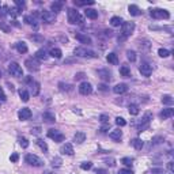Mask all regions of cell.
Returning a JSON list of instances; mask_svg holds the SVG:
<instances>
[{
	"label": "cell",
	"instance_id": "cell-1",
	"mask_svg": "<svg viewBox=\"0 0 174 174\" xmlns=\"http://www.w3.org/2000/svg\"><path fill=\"white\" fill-rule=\"evenodd\" d=\"M68 22H70L71 24H82L83 22H84V19H83V16L79 14V11H76V10H73V8H70L68 10Z\"/></svg>",
	"mask_w": 174,
	"mask_h": 174
},
{
	"label": "cell",
	"instance_id": "cell-2",
	"mask_svg": "<svg viewBox=\"0 0 174 174\" xmlns=\"http://www.w3.org/2000/svg\"><path fill=\"white\" fill-rule=\"evenodd\" d=\"M73 53L76 56H79V57H97V53L94 52V50H91V49H87L84 48V46H79V48H75V50H73Z\"/></svg>",
	"mask_w": 174,
	"mask_h": 174
},
{
	"label": "cell",
	"instance_id": "cell-3",
	"mask_svg": "<svg viewBox=\"0 0 174 174\" xmlns=\"http://www.w3.org/2000/svg\"><path fill=\"white\" fill-rule=\"evenodd\" d=\"M24 161L29 163L30 166H34V167H41V166L44 165L42 159L38 158L37 155H34V154H27L26 155V158H24Z\"/></svg>",
	"mask_w": 174,
	"mask_h": 174
},
{
	"label": "cell",
	"instance_id": "cell-4",
	"mask_svg": "<svg viewBox=\"0 0 174 174\" xmlns=\"http://www.w3.org/2000/svg\"><path fill=\"white\" fill-rule=\"evenodd\" d=\"M8 72L15 78L23 76V70H22V67L18 64V63H11V64L8 65Z\"/></svg>",
	"mask_w": 174,
	"mask_h": 174
},
{
	"label": "cell",
	"instance_id": "cell-5",
	"mask_svg": "<svg viewBox=\"0 0 174 174\" xmlns=\"http://www.w3.org/2000/svg\"><path fill=\"white\" fill-rule=\"evenodd\" d=\"M151 16L155 19H169L170 14H169V11H166L163 8H155V10H151Z\"/></svg>",
	"mask_w": 174,
	"mask_h": 174
},
{
	"label": "cell",
	"instance_id": "cell-6",
	"mask_svg": "<svg viewBox=\"0 0 174 174\" xmlns=\"http://www.w3.org/2000/svg\"><path fill=\"white\" fill-rule=\"evenodd\" d=\"M135 30V23L133 22H124L121 26V34L122 37L125 38V37H129Z\"/></svg>",
	"mask_w": 174,
	"mask_h": 174
},
{
	"label": "cell",
	"instance_id": "cell-7",
	"mask_svg": "<svg viewBox=\"0 0 174 174\" xmlns=\"http://www.w3.org/2000/svg\"><path fill=\"white\" fill-rule=\"evenodd\" d=\"M48 138H50L52 140H55L56 143H61V141H64L65 136L61 133L60 131H57V129H49L48 131Z\"/></svg>",
	"mask_w": 174,
	"mask_h": 174
},
{
	"label": "cell",
	"instance_id": "cell-8",
	"mask_svg": "<svg viewBox=\"0 0 174 174\" xmlns=\"http://www.w3.org/2000/svg\"><path fill=\"white\" fill-rule=\"evenodd\" d=\"M40 18L42 19L44 22H46V23H53V22L56 21V14H53L52 11L44 10V11L40 12Z\"/></svg>",
	"mask_w": 174,
	"mask_h": 174
},
{
	"label": "cell",
	"instance_id": "cell-9",
	"mask_svg": "<svg viewBox=\"0 0 174 174\" xmlns=\"http://www.w3.org/2000/svg\"><path fill=\"white\" fill-rule=\"evenodd\" d=\"M153 118V116H151V113H146V116L143 117V120H141V124L138 127V131L139 132H143L146 131L148 127H150V120Z\"/></svg>",
	"mask_w": 174,
	"mask_h": 174
},
{
	"label": "cell",
	"instance_id": "cell-10",
	"mask_svg": "<svg viewBox=\"0 0 174 174\" xmlns=\"http://www.w3.org/2000/svg\"><path fill=\"white\" fill-rule=\"evenodd\" d=\"M79 93L82 95H89V94H91V93H93V86L90 84L89 82L80 83V86H79Z\"/></svg>",
	"mask_w": 174,
	"mask_h": 174
},
{
	"label": "cell",
	"instance_id": "cell-11",
	"mask_svg": "<svg viewBox=\"0 0 174 174\" xmlns=\"http://www.w3.org/2000/svg\"><path fill=\"white\" fill-rule=\"evenodd\" d=\"M24 65L27 67V70L30 71H38L40 70V63L36 60V58H27V60L24 61Z\"/></svg>",
	"mask_w": 174,
	"mask_h": 174
},
{
	"label": "cell",
	"instance_id": "cell-12",
	"mask_svg": "<svg viewBox=\"0 0 174 174\" xmlns=\"http://www.w3.org/2000/svg\"><path fill=\"white\" fill-rule=\"evenodd\" d=\"M139 71H140V73L143 75V76H150L151 73H153V67H151L148 63H141L140 67H139Z\"/></svg>",
	"mask_w": 174,
	"mask_h": 174
},
{
	"label": "cell",
	"instance_id": "cell-13",
	"mask_svg": "<svg viewBox=\"0 0 174 174\" xmlns=\"http://www.w3.org/2000/svg\"><path fill=\"white\" fill-rule=\"evenodd\" d=\"M18 117L22 121H26V120H29L31 117V110L29 107H23V109H21L18 112Z\"/></svg>",
	"mask_w": 174,
	"mask_h": 174
},
{
	"label": "cell",
	"instance_id": "cell-14",
	"mask_svg": "<svg viewBox=\"0 0 174 174\" xmlns=\"http://www.w3.org/2000/svg\"><path fill=\"white\" fill-rule=\"evenodd\" d=\"M37 18H38V16H36V14L33 12V15H26V16H24V22H26L27 24H30V26H33V27L37 30V29H38V24H37Z\"/></svg>",
	"mask_w": 174,
	"mask_h": 174
},
{
	"label": "cell",
	"instance_id": "cell-15",
	"mask_svg": "<svg viewBox=\"0 0 174 174\" xmlns=\"http://www.w3.org/2000/svg\"><path fill=\"white\" fill-rule=\"evenodd\" d=\"M75 38H76L78 41H80L82 44H87V45H91V38L90 37H87L86 34H82V33H76L75 34Z\"/></svg>",
	"mask_w": 174,
	"mask_h": 174
},
{
	"label": "cell",
	"instance_id": "cell-16",
	"mask_svg": "<svg viewBox=\"0 0 174 174\" xmlns=\"http://www.w3.org/2000/svg\"><path fill=\"white\" fill-rule=\"evenodd\" d=\"M60 153L64 155H73V147L71 143H65L64 146L60 148Z\"/></svg>",
	"mask_w": 174,
	"mask_h": 174
},
{
	"label": "cell",
	"instance_id": "cell-17",
	"mask_svg": "<svg viewBox=\"0 0 174 174\" xmlns=\"http://www.w3.org/2000/svg\"><path fill=\"white\" fill-rule=\"evenodd\" d=\"M127 90H128V86L125 83H118L113 87V91L116 94H124V93H127Z\"/></svg>",
	"mask_w": 174,
	"mask_h": 174
},
{
	"label": "cell",
	"instance_id": "cell-18",
	"mask_svg": "<svg viewBox=\"0 0 174 174\" xmlns=\"http://www.w3.org/2000/svg\"><path fill=\"white\" fill-rule=\"evenodd\" d=\"M63 6H64L63 1H53V3L50 4V11H52L53 14H57V12H60L61 10H63Z\"/></svg>",
	"mask_w": 174,
	"mask_h": 174
},
{
	"label": "cell",
	"instance_id": "cell-19",
	"mask_svg": "<svg viewBox=\"0 0 174 174\" xmlns=\"http://www.w3.org/2000/svg\"><path fill=\"white\" fill-rule=\"evenodd\" d=\"M174 114V109H171V107H166V109H163L162 112H161V118L166 120V118H170V117H173Z\"/></svg>",
	"mask_w": 174,
	"mask_h": 174
},
{
	"label": "cell",
	"instance_id": "cell-20",
	"mask_svg": "<svg viewBox=\"0 0 174 174\" xmlns=\"http://www.w3.org/2000/svg\"><path fill=\"white\" fill-rule=\"evenodd\" d=\"M34 58L37 60H41V61H45L48 58V53H46L45 49H40V50H37L36 55H34Z\"/></svg>",
	"mask_w": 174,
	"mask_h": 174
},
{
	"label": "cell",
	"instance_id": "cell-21",
	"mask_svg": "<svg viewBox=\"0 0 174 174\" xmlns=\"http://www.w3.org/2000/svg\"><path fill=\"white\" fill-rule=\"evenodd\" d=\"M84 140H86V133L84 132H76L75 136H73V141L78 143V144H82Z\"/></svg>",
	"mask_w": 174,
	"mask_h": 174
},
{
	"label": "cell",
	"instance_id": "cell-22",
	"mask_svg": "<svg viewBox=\"0 0 174 174\" xmlns=\"http://www.w3.org/2000/svg\"><path fill=\"white\" fill-rule=\"evenodd\" d=\"M84 15L90 19H97L98 18V11H95V10H93V8H86Z\"/></svg>",
	"mask_w": 174,
	"mask_h": 174
},
{
	"label": "cell",
	"instance_id": "cell-23",
	"mask_svg": "<svg viewBox=\"0 0 174 174\" xmlns=\"http://www.w3.org/2000/svg\"><path fill=\"white\" fill-rule=\"evenodd\" d=\"M30 89H31V94L33 95H38L40 94V83L38 82H31L30 83Z\"/></svg>",
	"mask_w": 174,
	"mask_h": 174
},
{
	"label": "cell",
	"instance_id": "cell-24",
	"mask_svg": "<svg viewBox=\"0 0 174 174\" xmlns=\"http://www.w3.org/2000/svg\"><path fill=\"white\" fill-rule=\"evenodd\" d=\"M128 11H129V14H131V15H133V16H138V15H140V14H141L140 8H139L138 6H135V4H131V6H129Z\"/></svg>",
	"mask_w": 174,
	"mask_h": 174
},
{
	"label": "cell",
	"instance_id": "cell-25",
	"mask_svg": "<svg viewBox=\"0 0 174 174\" xmlns=\"http://www.w3.org/2000/svg\"><path fill=\"white\" fill-rule=\"evenodd\" d=\"M109 136H110V139H113V140H120L122 136V132L120 131V129H113V131L109 133Z\"/></svg>",
	"mask_w": 174,
	"mask_h": 174
},
{
	"label": "cell",
	"instance_id": "cell-26",
	"mask_svg": "<svg viewBox=\"0 0 174 174\" xmlns=\"http://www.w3.org/2000/svg\"><path fill=\"white\" fill-rule=\"evenodd\" d=\"M120 75L124 78L131 76V70H129L128 65H121V67H120Z\"/></svg>",
	"mask_w": 174,
	"mask_h": 174
},
{
	"label": "cell",
	"instance_id": "cell-27",
	"mask_svg": "<svg viewBox=\"0 0 174 174\" xmlns=\"http://www.w3.org/2000/svg\"><path fill=\"white\" fill-rule=\"evenodd\" d=\"M106 60L109 61L110 64H113V65L118 64V57H117L116 53H109V55H107V57H106Z\"/></svg>",
	"mask_w": 174,
	"mask_h": 174
},
{
	"label": "cell",
	"instance_id": "cell-28",
	"mask_svg": "<svg viewBox=\"0 0 174 174\" xmlns=\"http://www.w3.org/2000/svg\"><path fill=\"white\" fill-rule=\"evenodd\" d=\"M98 75H99V78L104 80H107V82L110 80V72L107 70H99L98 71Z\"/></svg>",
	"mask_w": 174,
	"mask_h": 174
},
{
	"label": "cell",
	"instance_id": "cell-29",
	"mask_svg": "<svg viewBox=\"0 0 174 174\" xmlns=\"http://www.w3.org/2000/svg\"><path fill=\"white\" fill-rule=\"evenodd\" d=\"M42 118L45 120L46 122H55L56 121V116L53 113H49V112H46V113H44Z\"/></svg>",
	"mask_w": 174,
	"mask_h": 174
},
{
	"label": "cell",
	"instance_id": "cell-30",
	"mask_svg": "<svg viewBox=\"0 0 174 174\" xmlns=\"http://www.w3.org/2000/svg\"><path fill=\"white\" fill-rule=\"evenodd\" d=\"M49 55L52 56V57H55V58H60L61 55H63V52H61V49H58V48H53V49H50Z\"/></svg>",
	"mask_w": 174,
	"mask_h": 174
},
{
	"label": "cell",
	"instance_id": "cell-31",
	"mask_svg": "<svg viewBox=\"0 0 174 174\" xmlns=\"http://www.w3.org/2000/svg\"><path fill=\"white\" fill-rule=\"evenodd\" d=\"M16 50H18L19 53H26L27 52V45L24 42H16Z\"/></svg>",
	"mask_w": 174,
	"mask_h": 174
},
{
	"label": "cell",
	"instance_id": "cell-32",
	"mask_svg": "<svg viewBox=\"0 0 174 174\" xmlns=\"http://www.w3.org/2000/svg\"><path fill=\"white\" fill-rule=\"evenodd\" d=\"M36 143H37V146H38L41 150L44 151V153H48V144H46L45 141L42 140V139H37Z\"/></svg>",
	"mask_w": 174,
	"mask_h": 174
},
{
	"label": "cell",
	"instance_id": "cell-33",
	"mask_svg": "<svg viewBox=\"0 0 174 174\" xmlns=\"http://www.w3.org/2000/svg\"><path fill=\"white\" fill-rule=\"evenodd\" d=\"M131 144L132 146L135 147V148H136V150H141V148H143V141L140 140V139H133V140L131 141Z\"/></svg>",
	"mask_w": 174,
	"mask_h": 174
},
{
	"label": "cell",
	"instance_id": "cell-34",
	"mask_svg": "<svg viewBox=\"0 0 174 174\" xmlns=\"http://www.w3.org/2000/svg\"><path fill=\"white\" fill-rule=\"evenodd\" d=\"M110 24H112V26H114V27H117V26L122 24V19L120 18V16H113V18L110 19Z\"/></svg>",
	"mask_w": 174,
	"mask_h": 174
},
{
	"label": "cell",
	"instance_id": "cell-35",
	"mask_svg": "<svg viewBox=\"0 0 174 174\" xmlns=\"http://www.w3.org/2000/svg\"><path fill=\"white\" fill-rule=\"evenodd\" d=\"M128 110H129V114H132V116H136V114H139V106L138 105H129V107H128Z\"/></svg>",
	"mask_w": 174,
	"mask_h": 174
},
{
	"label": "cell",
	"instance_id": "cell-36",
	"mask_svg": "<svg viewBox=\"0 0 174 174\" xmlns=\"http://www.w3.org/2000/svg\"><path fill=\"white\" fill-rule=\"evenodd\" d=\"M19 97H21V99L23 102H27L29 98H30V94H29L26 90H21V91H19Z\"/></svg>",
	"mask_w": 174,
	"mask_h": 174
},
{
	"label": "cell",
	"instance_id": "cell-37",
	"mask_svg": "<svg viewBox=\"0 0 174 174\" xmlns=\"http://www.w3.org/2000/svg\"><path fill=\"white\" fill-rule=\"evenodd\" d=\"M173 102H174V99H173L171 95H163L162 97V104L163 105H173Z\"/></svg>",
	"mask_w": 174,
	"mask_h": 174
},
{
	"label": "cell",
	"instance_id": "cell-38",
	"mask_svg": "<svg viewBox=\"0 0 174 174\" xmlns=\"http://www.w3.org/2000/svg\"><path fill=\"white\" fill-rule=\"evenodd\" d=\"M30 40H33L34 42H37V44H40V42H42L44 41V37L38 36V34H33V36H30Z\"/></svg>",
	"mask_w": 174,
	"mask_h": 174
},
{
	"label": "cell",
	"instance_id": "cell-39",
	"mask_svg": "<svg viewBox=\"0 0 174 174\" xmlns=\"http://www.w3.org/2000/svg\"><path fill=\"white\" fill-rule=\"evenodd\" d=\"M19 14H21V11L18 8H8V15H11L12 18H16Z\"/></svg>",
	"mask_w": 174,
	"mask_h": 174
},
{
	"label": "cell",
	"instance_id": "cell-40",
	"mask_svg": "<svg viewBox=\"0 0 174 174\" xmlns=\"http://www.w3.org/2000/svg\"><path fill=\"white\" fill-rule=\"evenodd\" d=\"M121 163L129 167V166H132V163H133V158H122L121 159Z\"/></svg>",
	"mask_w": 174,
	"mask_h": 174
},
{
	"label": "cell",
	"instance_id": "cell-41",
	"mask_svg": "<svg viewBox=\"0 0 174 174\" xmlns=\"http://www.w3.org/2000/svg\"><path fill=\"white\" fill-rule=\"evenodd\" d=\"M158 55L161 56V57H167V56H170V52H169L167 49H163V48H161L158 50Z\"/></svg>",
	"mask_w": 174,
	"mask_h": 174
},
{
	"label": "cell",
	"instance_id": "cell-42",
	"mask_svg": "<svg viewBox=\"0 0 174 174\" xmlns=\"http://www.w3.org/2000/svg\"><path fill=\"white\" fill-rule=\"evenodd\" d=\"M73 4H75V6H93L94 1H91V0H90V1H78V0H75Z\"/></svg>",
	"mask_w": 174,
	"mask_h": 174
},
{
	"label": "cell",
	"instance_id": "cell-43",
	"mask_svg": "<svg viewBox=\"0 0 174 174\" xmlns=\"http://www.w3.org/2000/svg\"><path fill=\"white\" fill-rule=\"evenodd\" d=\"M127 57H128V60L135 61L136 60V53H135L133 50H128V52H127Z\"/></svg>",
	"mask_w": 174,
	"mask_h": 174
},
{
	"label": "cell",
	"instance_id": "cell-44",
	"mask_svg": "<svg viewBox=\"0 0 174 174\" xmlns=\"http://www.w3.org/2000/svg\"><path fill=\"white\" fill-rule=\"evenodd\" d=\"M52 166L53 167H60L61 166V159L60 158H53L52 159Z\"/></svg>",
	"mask_w": 174,
	"mask_h": 174
},
{
	"label": "cell",
	"instance_id": "cell-45",
	"mask_svg": "<svg viewBox=\"0 0 174 174\" xmlns=\"http://www.w3.org/2000/svg\"><path fill=\"white\" fill-rule=\"evenodd\" d=\"M116 124L118 127H124V125H127V121L122 118V117H117V118H116Z\"/></svg>",
	"mask_w": 174,
	"mask_h": 174
},
{
	"label": "cell",
	"instance_id": "cell-46",
	"mask_svg": "<svg viewBox=\"0 0 174 174\" xmlns=\"http://www.w3.org/2000/svg\"><path fill=\"white\" fill-rule=\"evenodd\" d=\"M80 167H82L83 170H90V169L93 167V163L91 162H83L82 165H80Z\"/></svg>",
	"mask_w": 174,
	"mask_h": 174
},
{
	"label": "cell",
	"instance_id": "cell-47",
	"mask_svg": "<svg viewBox=\"0 0 174 174\" xmlns=\"http://www.w3.org/2000/svg\"><path fill=\"white\" fill-rule=\"evenodd\" d=\"M19 144H21L23 148H27L29 147V141H27V139H24V138H21L19 139Z\"/></svg>",
	"mask_w": 174,
	"mask_h": 174
},
{
	"label": "cell",
	"instance_id": "cell-48",
	"mask_svg": "<svg viewBox=\"0 0 174 174\" xmlns=\"http://www.w3.org/2000/svg\"><path fill=\"white\" fill-rule=\"evenodd\" d=\"M7 14H8V7L3 6L1 8H0V16H6Z\"/></svg>",
	"mask_w": 174,
	"mask_h": 174
},
{
	"label": "cell",
	"instance_id": "cell-49",
	"mask_svg": "<svg viewBox=\"0 0 174 174\" xmlns=\"http://www.w3.org/2000/svg\"><path fill=\"white\" fill-rule=\"evenodd\" d=\"M6 101H7V97H6V94H4L3 89L0 87V102H6Z\"/></svg>",
	"mask_w": 174,
	"mask_h": 174
},
{
	"label": "cell",
	"instance_id": "cell-50",
	"mask_svg": "<svg viewBox=\"0 0 174 174\" xmlns=\"http://www.w3.org/2000/svg\"><path fill=\"white\" fill-rule=\"evenodd\" d=\"M15 4H16V7H18L19 11H21V10L24 7V1H21V0H15Z\"/></svg>",
	"mask_w": 174,
	"mask_h": 174
},
{
	"label": "cell",
	"instance_id": "cell-51",
	"mask_svg": "<svg viewBox=\"0 0 174 174\" xmlns=\"http://www.w3.org/2000/svg\"><path fill=\"white\" fill-rule=\"evenodd\" d=\"M118 174H133V171H132L131 169H121V170L118 171Z\"/></svg>",
	"mask_w": 174,
	"mask_h": 174
},
{
	"label": "cell",
	"instance_id": "cell-52",
	"mask_svg": "<svg viewBox=\"0 0 174 174\" xmlns=\"http://www.w3.org/2000/svg\"><path fill=\"white\" fill-rule=\"evenodd\" d=\"M10 159H11V162H18V159H19V155L16 153H14L11 156H10Z\"/></svg>",
	"mask_w": 174,
	"mask_h": 174
},
{
	"label": "cell",
	"instance_id": "cell-53",
	"mask_svg": "<svg viewBox=\"0 0 174 174\" xmlns=\"http://www.w3.org/2000/svg\"><path fill=\"white\" fill-rule=\"evenodd\" d=\"M99 120H101V122H107L109 116H107V114H101V116H99Z\"/></svg>",
	"mask_w": 174,
	"mask_h": 174
},
{
	"label": "cell",
	"instance_id": "cell-54",
	"mask_svg": "<svg viewBox=\"0 0 174 174\" xmlns=\"http://www.w3.org/2000/svg\"><path fill=\"white\" fill-rule=\"evenodd\" d=\"M83 78H84V73H83V72H79V73H76V75H75V79H76V80H80V79H83Z\"/></svg>",
	"mask_w": 174,
	"mask_h": 174
},
{
	"label": "cell",
	"instance_id": "cell-55",
	"mask_svg": "<svg viewBox=\"0 0 174 174\" xmlns=\"http://www.w3.org/2000/svg\"><path fill=\"white\" fill-rule=\"evenodd\" d=\"M167 169H169V171H170V173H173L174 169H173V162H171V161H170V162H167Z\"/></svg>",
	"mask_w": 174,
	"mask_h": 174
},
{
	"label": "cell",
	"instance_id": "cell-56",
	"mask_svg": "<svg viewBox=\"0 0 174 174\" xmlns=\"http://www.w3.org/2000/svg\"><path fill=\"white\" fill-rule=\"evenodd\" d=\"M0 27L3 29V30L6 31V33H8V31H10V27H7V26H6V24H4V23H0Z\"/></svg>",
	"mask_w": 174,
	"mask_h": 174
},
{
	"label": "cell",
	"instance_id": "cell-57",
	"mask_svg": "<svg viewBox=\"0 0 174 174\" xmlns=\"http://www.w3.org/2000/svg\"><path fill=\"white\" fill-rule=\"evenodd\" d=\"M40 132H41L40 128H33V129H31V133H34V135H38Z\"/></svg>",
	"mask_w": 174,
	"mask_h": 174
},
{
	"label": "cell",
	"instance_id": "cell-58",
	"mask_svg": "<svg viewBox=\"0 0 174 174\" xmlns=\"http://www.w3.org/2000/svg\"><path fill=\"white\" fill-rule=\"evenodd\" d=\"M106 163L109 166H114V159H106Z\"/></svg>",
	"mask_w": 174,
	"mask_h": 174
},
{
	"label": "cell",
	"instance_id": "cell-59",
	"mask_svg": "<svg viewBox=\"0 0 174 174\" xmlns=\"http://www.w3.org/2000/svg\"><path fill=\"white\" fill-rule=\"evenodd\" d=\"M97 174H106V170H104V169H97V171H95Z\"/></svg>",
	"mask_w": 174,
	"mask_h": 174
},
{
	"label": "cell",
	"instance_id": "cell-60",
	"mask_svg": "<svg viewBox=\"0 0 174 174\" xmlns=\"http://www.w3.org/2000/svg\"><path fill=\"white\" fill-rule=\"evenodd\" d=\"M98 89L99 90H102V91H106V84H101V86H98Z\"/></svg>",
	"mask_w": 174,
	"mask_h": 174
},
{
	"label": "cell",
	"instance_id": "cell-61",
	"mask_svg": "<svg viewBox=\"0 0 174 174\" xmlns=\"http://www.w3.org/2000/svg\"><path fill=\"white\" fill-rule=\"evenodd\" d=\"M107 129H109V125H105V127H102L101 128V132H106Z\"/></svg>",
	"mask_w": 174,
	"mask_h": 174
},
{
	"label": "cell",
	"instance_id": "cell-62",
	"mask_svg": "<svg viewBox=\"0 0 174 174\" xmlns=\"http://www.w3.org/2000/svg\"><path fill=\"white\" fill-rule=\"evenodd\" d=\"M44 174H53L52 171H49V170H46V171H44Z\"/></svg>",
	"mask_w": 174,
	"mask_h": 174
},
{
	"label": "cell",
	"instance_id": "cell-63",
	"mask_svg": "<svg viewBox=\"0 0 174 174\" xmlns=\"http://www.w3.org/2000/svg\"><path fill=\"white\" fill-rule=\"evenodd\" d=\"M0 76H1V72H0Z\"/></svg>",
	"mask_w": 174,
	"mask_h": 174
}]
</instances>
